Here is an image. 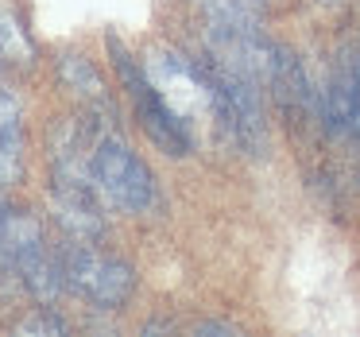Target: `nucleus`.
<instances>
[{
    "label": "nucleus",
    "mask_w": 360,
    "mask_h": 337,
    "mask_svg": "<svg viewBox=\"0 0 360 337\" xmlns=\"http://www.w3.org/2000/svg\"><path fill=\"white\" fill-rule=\"evenodd\" d=\"M47 248L43 221L27 210H0V264L16 275V267L27 256Z\"/></svg>",
    "instance_id": "5"
},
{
    "label": "nucleus",
    "mask_w": 360,
    "mask_h": 337,
    "mask_svg": "<svg viewBox=\"0 0 360 337\" xmlns=\"http://www.w3.org/2000/svg\"><path fill=\"white\" fill-rule=\"evenodd\" d=\"M89 174H94V186L105 198V205H112L120 213H148L159 198L155 174L148 171V163L112 136H101L94 144Z\"/></svg>",
    "instance_id": "3"
},
{
    "label": "nucleus",
    "mask_w": 360,
    "mask_h": 337,
    "mask_svg": "<svg viewBox=\"0 0 360 337\" xmlns=\"http://www.w3.org/2000/svg\"><path fill=\"white\" fill-rule=\"evenodd\" d=\"M194 333H236V326H229V322H198Z\"/></svg>",
    "instance_id": "11"
},
{
    "label": "nucleus",
    "mask_w": 360,
    "mask_h": 337,
    "mask_svg": "<svg viewBox=\"0 0 360 337\" xmlns=\"http://www.w3.org/2000/svg\"><path fill=\"white\" fill-rule=\"evenodd\" d=\"M143 70H148L151 86L159 89V97L179 113L186 128L202 117L217 120V97H213V82H210V74H205L202 63L179 55V51L159 47L148 55Z\"/></svg>",
    "instance_id": "4"
},
{
    "label": "nucleus",
    "mask_w": 360,
    "mask_h": 337,
    "mask_svg": "<svg viewBox=\"0 0 360 337\" xmlns=\"http://www.w3.org/2000/svg\"><path fill=\"white\" fill-rule=\"evenodd\" d=\"M24 174V125L20 101L12 89L0 86V198L8 194Z\"/></svg>",
    "instance_id": "6"
},
{
    "label": "nucleus",
    "mask_w": 360,
    "mask_h": 337,
    "mask_svg": "<svg viewBox=\"0 0 360 337\" xmlns=\"http://www.w3.org/2000/svg\"><path fill=\"white\" fill-rule=\"evenodd\" d=\"M16 329H20V333H66V322L58 318L51 306H39V310L27 314V318L20 322Z\"/></svg>",
    "instance_id": "10"
},
{
    "label": "nucleus",
    "mask_w": 360,
    "mask_h": 337,
    "mask_svg": "<svg viewBox=\"0 0 360 337\" xmlns=\"http://www.w3.org/2000/svg\"><path fill=\"white\" fill-rule=\"evenodd\" d=\"M210 32L252 35L264 24V0H198Z\"/></svg>",
    "instance_id": "7"
},
{
    "label": "nucleus",
    "mask_w": 360,
    "mask_h": 337,
    "mask_svg": "<svg viewBox=\"0 0 360 337\" xmlns=\"http://www.w3.org/2000/svg\"><path fill=\"white\" fill-rule=\"evenodd\" d=\"M58 78H63V86L70 89V94H78L89 109L112 113L109 89H105L101 74L94 70V63H89L86 55H63V58H58Z\"/></svg>",
    "instance_id": "8"
},
{
    "label": "nucleus",
    "mask_w": 360,
    "mask_h": 337,
    "mask_svg": "<svg viewBox=\"0 0 360 337\" xmlns=\"http://www.w3.org/2000/svg\"><path fill=\"white\" fill-rule=\"evenodd\" d=\"M0 58L12 66H32V58H35V43L12 0H0Z\"/></svg>",
    "instance_id": "9"
},
{
    "label": "nucleus",
    "mask_w": 360,
    "mask_h": 337,
    "mask_svg": "<svg viewBox=\"0 0 360 337\" xmlns=\"http://www.w3.org/2000/svg\"><path fill=\"white\" fill-rule=\"evenodd\" d=\"M318 4H326V8H337V4H341V0H318Z\"/></svg>",
    "instance_id": "12"
},
{
    "label": "nucleus",
    "mask_w": 360,
    "mask_h": 337,
    "mask_svg": "<svg viewBox=\"0 0 360 337\" xmlns=\"http://www.w3.org/2000/svg\"><path fill=\"white\" fill-rule=\"evenodd\" d=\"M58 264H63V279L74 295L94 303L97 310H120L136 291V272L120 256H105L94 248V241H70L58 248Z\"/></svg>",
    "instance_id": "2"
},
{
    "label": "nucleus",
    "mask_w": 360,
    "mask_h": 337,
    "mask_svg": "<svg viewBox=\"0 0 360 337\" xmlns=\"http://www.w3.org/2000/svg\"><path fill=\"white\" fill-rule=\"evenodd\" d=\"M109 55H112V66H117L120 82H124L128 89V101H132L136 117H140L143 132H148V140L155 144L163 155H190V148H194V136H190V128L182 125V117L171 109V105L159 97V89L151 86L148 70H143L140 63H136L132 55H128V47L117 39V35H109Z\"/></svg>",
    "instance_id": "1"
}]
</instances>
